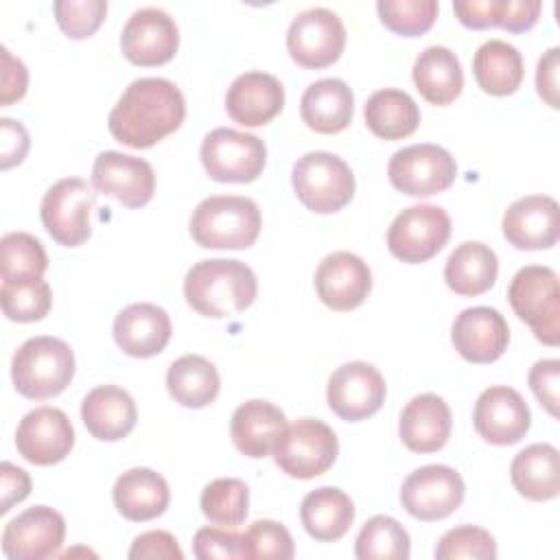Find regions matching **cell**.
Wrapping results in <instances>:
<instances>
[{
    "label": "cell",
    "mask_w": 560,
    "mask_h": 560,
    "mask_svg": "<svg viewBox=\"0 0 560 560\" xmlns=\"http://www.w3.org/2000/svg\"><path fill=\"white\" fill-rule=\"evenodd\" d=\"M186 116L182 90L162 77H142L127 85L107 127L114 140L131 149H149L168 133L177 131Z\"/></svg>",
    "instance_id": "obj_1"
},
{
    "label": "cell",
    "mask_w": 560,
    "mask_h": 560,
    "mask_svg": "<svg viewBox=\"0 0 560 560\" xmlns=\"http://www.w3.org/2000/svg\"><path fill=\"white\" fill-rule=\"evenodd\" d=\"M258 293V280L249 265L234 258L195 262L184 280V298L203 317L221 319L249 308Z\"/></svg>",
    "instance_id": "obj_2"
},
{
    "label": "cell",
    "mask_w": 560,
    "mask_h": 560,
    "mask_svg": "<svg viewBox=\"0 0 560 560\" xmlns=\"http://www.w3.org/2000/svg\"><path fill=\"white\" fill-rule=\"evenodd\" d=\"M260 210L249 197L212 195L197 203L190 234L208 249H247L260 234Z\"/></svg>",
    "instance_id": "obj_3"
},
{
    "label": "cell",
    "mask_w": 560,
    "mask_h": 560,
    "mask_svg": "<svg viewBox=\"0 0 560 560\" xmlns=\"http://www.w3.org/2000/svg\"><path fill=\"white\" fill-rule=\"evenodd\" d=\"M74 376V354L63 339L31 337L11 361V378L15 389L33 400L59 396Z\"/></svg>",
    "instance_id": "obj_4"
},
{
    "label": "cell",
    "mask_w": 560,
    "mask_h": 560,
    "mask_svg": "<svg viewBox=\"0 0 560 560\" xmlns=\"http://www.w3.org/2000/svg\"><path fill=\"white\" fill-rule=\"evenodd\" d=\"M508 300L521 322L545 346L560 341V284L558 273L545 265L518 269L508 287Z\"/></svg>",
    "instance_id": "obj_5"
},
{
    "label": "cell",
    "mask_w": 560,
    "mask_h": 560,
    "mask_svg": "<svg viewBox=\"0 0 560 560\" xmlns=\"http://www.w3.org/2000/svg\"><path fill=\"white\" fill-rule=\"evenodd\" d=\"M291 182L302 206L317 214L337 212L354 197L350 166L328 151H308L298 158Z\"/></svg>",
    "instance_id": "obj_6"
},
{
    "label": "cell",
    "mask_w": 560,
    "mask_h": 560,
    "mask_svg": "<svg viewBox=\"0 0 560 560\" xmlns=\"http://www.w3.org/2000/svg\"><path fill=\"white\" fill-rule=\"evenodd\" d=\"M271 453L276 466L284 475L293 479H313L335 464L339 442L326 422L302 418L280 433Z\"/></svg>",
    "instance_id": "obj_7"
},
{
    "label": "cell",
    "mask_w": 560,
    "mask_h": 560,
    "mask_svg": "<svg viewBox=\"0 0 560 560\" xmlns=\"http://www.w3.org/2000/svg\"><path fill=\"white\" fill-rule=\"evenodd\" d=\"M199 158L214 182L247 184L262 173L267 147L254 133L219 127L203 138Z\"/></svg>",
    "instance_id": "obj_8"
},
{
    "label": "cell",
    "mask_w": 560,
    "mask_h": 560,
    "mask_svg": "<svg viewBox=\"0 0 560 560\" xmlns=\"http://www.w3.org/2000/svg\"><path fill=\"white\" fill-rule=\"evenodd\" d=\"M96 203V192L81 177H63L52 184L39 206L46 232L63 247L83 245L90 234V212Z\"/></svg>",
    "instance_id": "obj_9"
},
{
    "label": "cell",
    "mask_w": 560,
    "mask_h": 560,
    "mask_svg": "<svg viewBox=\"0 0 560 560\" xmlns=\"http://www.w3.org/2000/svg\"><path fill=\"white\" fill-rule=\"evenodd\" d=\"M387 175L396 190L409 197H431L453 186L457 162L444 147L422 142L398 149L389 160Z\"/></svg>",
    "instance_id": "obj_10"
},
{
    "label": "cell",
    "mask_w": 560,
    "mask_h": 560,
    "mask_svg": "<svg viewBox=\"0 0 560 560\" xmlns=\"http://www.w3.org/2000/svg\"><path fill=\"white\" fill-rule=\"evenodd\" d=\"M451 236V217L444 208L416 203L396 214L387 230V249L402 262L418 265L433 258Z\"/></svg>",
    "instance_id": "obj_11"
},
{
    "label": "cell",
    "mask_w": 560,
    "mask_h": 560,
    "mask_svg": "<svg viewBox=\"0 0 560 560\" xmlns=\"http://www.w3.org/2000/svg\"><path fill=\"white\" fill-rule=\"evenodd\" d=\"M346 46V26L341 18L324 7H313L293 18L287 31V50L302 68L332 66Z\"/></svg>",
    "instance_id": "obj_12"
},
{
    "label": "cell",
    "mask_w": 560,
    "mask_h": 560,
    "mask_svg": "<svg viewBox=\"0 0 560 560\" xmlns=\"http://www.w3.org/2000/svg\"><path fill=\"white\" fill-rule=\"evenodd\" d=\"M462 475L444 464L416 468L400 488V503L418 521L431 523L451 516L464 501Z\"/></svg>",
    "instance_id": "obj_13"
},
{
    "label": "cell",
    "mask_w": 560,
    "mask_h": 560,
    "mask_svg": "<svg viewBox=\"0 0 560 560\" xmlns=\"http://www.w3.org/2000/svg\"><path fill=\"white\" fill-rule=\"evenodd\" d=\"M387 385L383 374L365 361H350L337 368L326 387L328 407L346 422L374 416L385 402Z\"/></svg>",
    "instance_id": "obj_14"
},
{
    "label": "cell",
    "mask_w": 560,
    "mask_h": 560,
    "mask_svg": "<svg viewBox=\"0 0 560 560\" xmlns=\"http://www.w3.org/2000/svg\"><path fill=\"white\" fill-rule=\"evenodd\" d=\"M63 538V516L48 505H33L4 525L2 551L11 560H46L59 551Z\"/></svg>",
    "instance_id": "obj_15"
},
{
    "label": "cell",
    "mask_w": 560,
    "mask_h": 560,
    "mask_svg": "<svg viewBox=\"0 0 560 560\" xmlns=\"http://www.w3.org/2000/svg\"><path fill=\"white\" fill-rule=\"evenodd\" d=\"M120 48L136 66H162L171 61L179 48V28L166 11L144 7L133 11L122 26Z\"/></svg>",
    "instance_id": "obj_16"
},
{
    "label": "cell",
    "mask_w": 560,
    "mask_h": 560,
    "mask_svg": "<svg viewBox=\"0 0 560 560\" xmlns=\"http://www.w3.org/2000/svg\"><path fill=\"white\" fill-rule=\"evenodd\" d=\"M74 446V427L57 407H37L28 411L15 431L18 453L35 466H52L70 455Z\"/></svg>",
    "instance_id": "obj_17"
},
{
    "label": "cell",
    "mask_w": 560,
    "mask_h": 560,
    "mask_svg": "<svg viewBox=\"0 0 560 560\" xmlns=\"http://www.w3.org/2000/svg\"><path fill=\"white\" fill-rule=\"evenodd\" d=\"M475 431L490 444L510 446L525 438L532 424V413L523 396L508 385L483 389L472 411Z\"/></svg>",
    "instance_id": "obj_18"
},
{
    "label": "cell",
    "mask_w": 560,
    "mask_h": 560,
    "mask_svg": "<svg viewBox=\"0 0 560 560\" xmlns=\"http://www.w3.org/2000/svg\"><path fill=\"white\" fill-rule=\"evenodd\" d=\"M92 186L127 208H142L155 192V173L142 158L103 151L92 166Z\"/></svg>",
    "instance_id": "obj_19"
},
{
    "label": "cell",
    "mask_w": 560,
    "mask_h": 560,
    "mask_svg": "<svg viewBox=\"0 0 560 560\" xmlns=\"http://www.w3.org/2000/svg\"><path fill=\"white\" fill-rule=\"evenodd\" d=\"M315 291L328 308L352 311L370 295L372 271L357 254L332 252L315 269Z\"/></svg>",
    "instance_id": "obj_20"
},
{
    "label": "cell",
    "mask_w": 560,
    "mask_h": 560,
    "mask_svg": "<svg viewBox=\"0 0 560 560\" xmlns=\"http://www.w3.org/2000/svg\"><path fill=\"white\" fill-rule=\"evenodd\" d=\"M501 228L516 249H549L560 236L558 201L549 195L521 197L505 210Z\"/></svg>",
    "instance_id": "obj_21"
},
{
    "label": "cell",
    "mask_w": 560,
    "mask_h": 560,
    "mask_svg": "<svg viewBox=\"0 0 560 560\" xmlns=\"http://www.w3.org/2000/svg\"><path fill=\"white\" fill-rule=\"evenodd\" d=\"M451 339L462 359L470 363H492L508 350L510 326L497 308L470 306L455 317Z\"/></svg>",
    "instance_id": "obj_22"
},
{
    "label": "cell",
    "mask_w": 560,
    "mask_h": 560,
    "mask_svg": "<svg viewBox=\"0 0 560 560\" xmlns=\"http://www.w3.org/2000/svg\"><path fill=\"white\" fill-rule=\"evenodd\" d=\"M284 107L282 83L260 70L238 74L225 94L228 116L243 127H260L271 122Z\"/></svg>",
    "instance_id": "obj_23"
},
{
    "label": "cell",
    "mask_w": 560,
    "mask_h": 560,
    "mask_svg": "<svg viewBox=\"0 0 560 560\" xmlns=\"http://www.w3.org/2000/svg\"><path fill=\"white\" fill-rule=\"evenodd\" d=\"M171 332L173 326L168 313L151 302L129 304L114 319L116 346L136 359L160 354L166 348Z\"/></svg>",
    "instance_id": "obj_24"
},
{
    "label": "cell",
    "mask_w": 560,
    "mask_h": 560,
    "mask_svg": "<svg viewBox=\"0 0 560 560\" xmlns=\"http://www.w3.org/2000/svg\"><path fill=\"white\" fill-rule=\"evenodd\" d=\"M451 409L438 394L413 396L398 422V433L402 444L413 453H435L444 448L451 438Z\"/></svg>",
    "instance_id": "obj_25"
},
{
    "label": "cell",
    "mask_w": 560,
    "mask_h": 560,
    "mask_svg": "<svg viewBox=\"0 0 560 560\" xmlns=\"http://www.w3.org/2000/svg\"><path fill=\"white\" fill-rule=\"evenodd\" d=\"M81 420L92 438L116 442L133 431L138 409L131 394L122 387L98 385L83 398Z\"/></svg>",
    "instance_id": "obj_26"
},
{
    "label": "cell",
    "mask_w": 560,
    "mask_h": 560,
    "mask_svg": "<svg viewBox=\"0 0 560 560\" xmlns=\"http://www.w3.org/2000/svg\"><path fill=\"white\" fill-rule=\"evenodd\" d=\"M284 429V411L273 402L258 398L238 405L230 422V435L234 446L249 459L267 457Z\"/></svg>",
    "instance_id": "obj_27"
},
{
    "label": "cell",
    "mask_w": 560,
    "mask_h": 560,
    "mask_svg": "<svg viewBox=\"0 0 560 560\" xmlns=\"http://www.w3.org/2000/svg\"><path fill=\"white\" fill-rule=\"evenodd\" d=\"M354 114V94L343 79H319L311 83L300 101L302 122L315 133L343 131Z\"/></svg>",
    "instance_id": "obj_28"
},
{
    "label": "cell",
    "mask_w": 560,
    "mask_h": 560,
    "mask_svg": "<svg viewBox=\"0 0 560 560\" xmlns=\"http://www.w3.org/2000/svg\"><path fill=\"white\" fill-rule=\"evenodd\" d=\"M112 497L116 510L125 518L142 523L166 512L171 490L160 472L151 468H129L116 479Z\"/></svg>",
    "instance_id": "obj_29"
},
{
    "label": "cell",
    "mask_w": 560,
    "mask_h": 560,
    "mask_svg": "<svg viewBox=\"0 0 560 560\" xmlns=\"http://www.w3.org/2000/svg\"><path fill=\"white\" fill-rule=\"evenodd\" d=\"M512 486L529 501H549L560 492L558 448L547 442L529 444L514 455L510 466Z\"/></svg>",
    "instance_id": "obj_30"
},
{
    "label": "cell",
    "mask_w": 560,
    "mask_h": 560,
    "mask_svg": "<svg viewBox=\"0 0 560 560\" xmlns=\"http://www.w3.org/2000/svg\"><path fill=\"white\" fill-rule=\"evenodd\" d=\"M300 521L311 538L332 542L350 529L354 521V503L343 490L322 486L302 499Z\"/></svg>",
    "instance_id": "obj_31"
},
{
    "label": "cell",
    "mask_w": 560,
    "mask_h": 560,
    "mask_svg": "<svg viewBox=\"0 0 560 560\" xmlns=\"http://www.w3.org/2000/svg\"><path fill=\"white\" fill-rule=\"evenodd\" d=\"M413 83L431 105H451L464 88L457 55L446 46H429L413 61Z\"/></svg>",
    "instance_id": "obj_32"
},
{
    "label": "cell",
    "mask_w": 560,
    "mask_h": 560,
    "mask_svg": "<svg viewBox=\"0 0 560 560\" xmlns=\"http://www.w3.org/2000/svg\"><path fill=\"white\" fill-rule=\"evenodd\" d=\"M499 260L497 254L479 241L457 245L444 265V280L457 295H481L497 282Z\"/></svg>",
    "instance_id": "obj_33"
},
{
    "label": "cell",
    "mask_w": 560,
    "mask_h": 560,
    "mask_svg": "<svg viewBox=\"0 0 560 560\" xmlns=\"http://www.w3.org/2000/svg\"><path fill=\"white\" fill-rule=\"evenodd\" d=\"M472 72L479 88L492 96H510L523 81V55L503 39L483 42L472 57Z\"/></svg>",
    "instance_id": "obj_34"
},
{
    "label": "cell",
    "mask_w": 560,
    "mask_h": 560,
    "mask_svg": "<svg viewBox=\"0 0 560 560\" xmlns=\"http://www.w3.org/2000/svg\"><path fill=\"white\" fill-rule=\"evenodd\" d=\"M166 387L175 402L188 409H201L219 396L221 378L212 361L201 354L175 359L166 372Z\"/></svg>",
    "instance_id": "obj_35"
},
{
    "label": "cell",
    "mask_w": 560,
    "mask_h": 560,
    "mask_svg": "<svg viewBox=\"0 0 560 560\" xmlns=\"http://www.w3.org/2000/svg\"><path fill=\"white\" fill-rule=\"evenodd\" d=\"M363 116L368 129L383 140L407 138L420 125V107L407 92L396 88L374 92L363 105Z\"/></svg>",
    "instance_id": "obj_36"
},
{
    "label": "cell",
    "mask_w": 560,
    "mask_h": 560,
    "mask_svg": "<svg viewBox=\"0 0 560 560\" xmlns=\"http://www.w3.org/2000/svg\"><path fill=\"white\" fill-rule=\"evenodd\" d=\"M411 540L407 529L392 516L376 514L361 527L354 556L359 560H407Z\"/></svg>",
    "instance_id": "obj_37"
},
{
    "label": "cell",
    "mask_w": 560,
    "mask_h": 560,
    "mask_svg": "<svg viewBox=\"0 0 560 560\" xmlns=\"http://www.w3.org/2000/svg\"><path fill=\"white\" fill-rule=\"evenodd\" d=\"M2 313L11 322H39L48 315L52 304V293L42 276H26L15 280H2L0 289Z\"/></svg>",
    "instance_id": "obj_38"
},
{
    "label": "cell",
    "mask_w": 560,
    "mask_h": 560,
    "mask_svg": "<svg viewBox=\"0 0 560 560\" xmlns=\"http://www.w3.org/2000/svg\"><path fill=\"white\" fill-rule=\"evenodd\" d=\"M199 505L210 523L221 527H238L247 516L249 490L241 479L221 477L201 490Z\"/></svg>",
    "instance_id": "obj_39"
},
{
    "label": "cell",
    "mask_w": 560,
    "mask_h": 560,
    "mask_svg": "<svg viewBox=\"0 0 560 560\" xmlns=\"http://www.w3.org/2000/svg\"><path fill=\"white\" fill-rule=\"evenodd\" d=\"M48 267V256L39 238L28 232H9L0 238V276L15 280L42 276Z\"/></svg>",
    "instance_id": "obj_40"
},
{
    "label": "cell",
    "mask_w": 560,
    "mask_h": 560,
    "mask_svg": "<svg viewBox=\"0 0 560 560\" xmlns=\"http://www.w3.org/2000/svg\"><path fill=\"white\" fill-rule=\"evenodd\" d=\"M376 11L392 33L418 37L433 26L440 7L435 0H378Z\"/></svg>",
    "instance_id": "obj_41"
},
{
    "label": "cell",
    "mask_w": 560,
    "mask_h": 560,
    "mask_svg": "<svg viewBox=\"0 0 560 560\" xmlns=\"http://www.w3.org/2000/svg\"><path fill=\"white\" fill-rule=\"evenodd\" d=\"M438 560H457V558H472V560H494L497 558V542L490 532L477 525H459L448 529L438 547Z\"/></svg>",
    "instance_id": "obj_42"
},
{
    "label": "cell",
    "mask_w": 560,
    "mask_h": 560,
    "mask_svg": "<svg viewBox=\"0 0 560 560\" xmlns=\"http://www.w3.org/2000/svg\"><path fill=\"white\" fill-rule=\"evenodd\" d=\"M245 558H276V560H291L295 553L293 538L282 523L262 518L254 521L249 529L243 534Z\"/></svg>",
    "instance_id": "obj_43"
},
{
    "label": "cell",
    "mask_w": 560,
    "mask_h": 560,
    "mask_svg": "<svg viewBox=\"0 0 560 560\" xmlns=\"http://www.w3.org/2000/svg\"><path fill=\"white\" fill-rule=\"evenodd\" d=\"M59 28L72 39H85L98 31L105 20V0H57L52 4Z\"/></svg>",
    "instance_id": "obj_44"
},
{
    "label": "cell",
    "mask_w": 560,
    "mask_h": 560,
    "mask_svg": "<svg viewBox=\"0 0 560 560\" xmlns=\"http://www.w3.org/2000/svg\"><path fill=\"white\" fill-rule=\"evenodd\" d=\"M192 553L199 560H238L245 558L243 534L234 527H201L192 538Z\"/></svg>",
    "instance_id": "obj_45"
},
{
    "label": "cell",
    "mask_w": 560,
    "mask_h": 560,
    "mask_svg": "<svg viewBox=\"0 0 560 560\" xmlns=\"http://www.w3.org/2000/svg\"><path fill=\"white\" fill-rule=\"evenodd\" d=\"M558 385H560V361L540 359L529 370V387L538 402L558 418Z\"/></svg>",
    "instance_id": "obj_46"
},
{
    "label": "cell",
    "mask_w": 560,
    "mask_h": 560,
    "mask_svg": "<svg viewBox=\"0 0 560 560\" xmlns=\"http://www.w3.org/2000/svg\"><path fill=\"white\" fill-rule=\"evenodd\" d=\"M127 556L131 560H182L184 551L179 549L173 534L153 529L136 536Z\"/></svg>",
    "instance_id": "obj_47"
},
{
    "label": "cell",
    "mask_w": 560,
    "mask_h": 560,
    "mask_svg": "<svg viewBox=\"0 0 560 560\" xmlns=\"http://www.w3.org/2000/svg\"><path fill=\"white\" fill-rule=\"evenodd\" d=\"M31 147L28 131L13 118H0V168L7 171L20 164Z\"/></svg>",
    "instance_id": "obj_48"
},
{
    "label": "cell",
    "mask_w": 560,
    "mask_h": 560,
    "mask_svg": "<svg viewBox=\"0 0 560 560\" xmlns=\"http://www.w3.org/2000/svg\"><path fill=\"white\" fill-rule=\"evenodd\" d=\"M2 52V79H0V105H11L26 94L28 70L26 66L9 52V48H0Z\"/></svg>",
    "instance_id": "obj_49"
},
{
    "label": "cell",
    "mask_w": 560,
    "mask_h": 560,
    "mask_svg": "<svg viewBox=\"0 0 560 560\" xmlns=\"http://www.w3.org/2000/svg\"><path fill=\"white\" fill-rule=\"evenodd\" d=\"M540 9L542 4L538 0H501L497 26L510 33H525L538 22Z\"/></svg>",
    "instance_id": "obj_50"
},
{
    "label": "cell",
    "mask_w": 560,
    "mask_h": 560,
    "mask_svg": "<svg viewBox=\"0 0 560 560\" xmlns=\"http://www.w3.org/2000/svg\"><path fill=\"white\" fill-rule=\"evenodd\" d=\"M499 9L501 0H466V2H453V11L457 20L466 28L483 31L499 24Z\"/></svg>",
    "instance_id": "obj_51"
},
{
    "label": "cell",
    "mask_w": 560,
    "mask_h": 560,
    "mask_svg": "<svg viewBox=\"0 0 560 560\" xmlns=\"http://www.w3.org/2000/svg\"><path fill=\"white\" fill-rule=\"evenodd\" d=\"M31 492V477L26 470L11 462L0 464V514H7L15 503L24 501Z\"/></svg>",
    "instance_id": "obj_52"
},
{
    "label": "cell",
    "mask_w": 560,
    "mask_h": 560,
    "mask_svg": "<svg viewBox=\"0 0 560 560\" xmlns=\"http://www.w3.org/2000/svg\"><path fill=\"white\" fill-rule=\"evenodd\" d=\"M558 68H560V48L553 46L538 59V68H536V90H538L540 98L553 109L560 107V101H558Z\"/></svg>",
    "instance_id": "obj_53"
}]
</instances>
